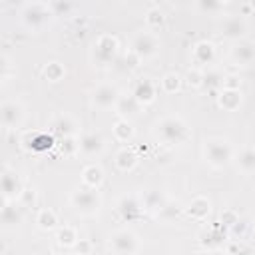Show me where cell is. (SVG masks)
I'll return each instance as SVG.
<instances>
[{"label": "cell", "instance_id": "6da1fadb", "mask_svg": "<svg viewBox=\"0 0 255 255\" xmlns=\"http://www.w3.org/2000/svg\"><path fill=\"white\" fill-rule=\"evenodd\" d=\"M153 137L165 147L183 145L191 137V129L187 122L179 116H163L153 124Z\"/></svg>", "mask_w": 255, "mask_h": 255}, {"label": "cell", "instance_id": "7a4b0ae2", "mask_svg": "<svg viewBox=\"0 0 255 255\" xmlns=\"http://www.w3.org/2000/svg\"><path fill=\"white\" fill-rule=\"evenodd\" d=\"M201 155L209 167L221 169L233 159V147L223 137H207V139H203Z\"/></svg>", "mask_w": 255, "mask_h": 255}, {"label": "cell", "instance_id": "3957f363", "mask_svg": "<svg viewBox=\"0 0 255 255\" xmlns=\"http://www.w3.org/2000/svg\"><path fill=\"white\" fill-rule=\"evenodd\" d=\"M118 54H120V42L116 36L112 34H102L98 36V40L92 44V62L98 68H110L118 62Z\"/></svg>", "mask_w": 255, "mask_h": 255}, {"label": "cell", "instance_id": "277c9868", "mask_svg": "<svg viewBox=\"0 0 255 255\" xmlns=\"http://www.w3.org/2000/svg\"><path fill=\"white\" fill-rule=\"evenodd\" d=\"M70 205L80 215L92 217L102 209V195H100V191L96 187L82 185V187H78V189H74L70 193Z\"/></svg>", "mask_w": 255, "mask_h": 255}, {"label": "cell", "instance_id": "5b68a950", "mask_svg": "<svg viewBox=\"0 0 255 255\" xmlns=\"http://www.w3.org/2000/svg\"><path fill=\"white\" fill-rule=\"evenodd\" d=\"M56 16L54 8L48 4V2H42V0H36L32 4H28L24 10H22V22L26 24V28L38 32L42 28H46L52 18Z\"/></svg>", "mask_w": 255, "mask_h": 255}, {"label": "cell", "instance_id": "8992f818", "mask_svg": "<svg viewBox=\"0 0 255 255\" xmlns=\"http://www.w3.org/2000/svg\"><path fill=\"white\" fill-rule=\"evenodd\" d=\"M159 38H157V34L155 32H151V30H141V32H137L133 38H131V42H129V50L141 60V62H145V60H153L157 54H159Z\"/></svg>", "mask_w": 255, "mask_h": 255}, {"label": "cell", "instance_id": "52a82bcc", "mask_svg": "<svg viewBox=\"0 0 255 255\" xmlns=\"http://www.w3.org/2000/svg\"><path fill=\"white\" fill-rule=\"evenodd\" d=\"M139 249V237L131 229H116L108 235V251L112 253H137Z\"/></svg>", "mask_w": 255, "mask_h": 255}, {"label": "cell", "instance_id": "ba28073f", "mask_svg": "<svg viewBox=\"0 0 255 255\" xmlns=\"http://www.w3.org/2000/svg\"><path fill=\"white\" fill-rule=\"evenodd\" d=\"M0 120H2V128L4 129H16L24 124L26 120V110L20 102L16 100H6L0 108Z\"/></svg>", "mask_w": 255, "mask_h": 255}, {"label": "cell", "instance_id": "9c48e42d", "mask_svg": "<svg viewBox=\"0 0 255 255\" xmlns=\"http://www.w3.org/2000/svg\"><path fill=\"white\" fill-rule=\"evenodd\" d=\"M247 20L243 16H227L221 20L219 24V34L221 38L229 40V42H237V40H243L247 36Z\"/></svg>", "mask_w": 255, "mask_h": 255}, {"label": "cell", "instance_id": "30bf717a", "mask_svg": "<svg viewBox=\"0 0 255 255\" xmlns=\"http://www.w3.org/2000/svg\"><path fill=\"white\" fill-rule=\"evenodd\" d=\"M120 96L122 94L114 84H100L92 92V106L98 110H114Z\"/></svg>", "mask_w": 255, "mask_h": 255}, {"label": "cell", "instance_id": "8fae6325", "mask_svg": "<svg viewBox=\"0 0 255 255\" xmlns=\"http://www.w3.org/2000/svg\"><path fill=\"white\" fill-rule=\"evenodd\" d=\"M145 211V205H143V199L137 197V195H124L120 201H118V215L122 217V221L126 223H131L135 219H139Z\"/></svg>", "mask_w": 255, "mask_h": 255}, {"label": "cell", "instance_id": "7c38bea8", "mask_svg": "<svg viewBox=\"0 0 255 255\" xmlns=\"http://www.w3.org/2000/svg\"><path fill=\"white\" fill-rule=\"evenodd\" d=\"M54 133H46V131H26L24 137H22V147L26 151H32V153H42V151H48L52 145H54Z\"/></svg>", "mask_w": 255, "mask_h": 255}, {"label": "cell", "instance_id": "4fadbf2b", "mask_svg": "<svg viewBox=\"0 0 255 255\" xmlns=\"http://www.w3.org/2000/svg\"><path fill=\"white\" fill-rule=\"evenodd\" d=\"M0 185H2V197L8 199V201L18 199L22 195V191H24L22 177L14 169H10V167H4L2 177H0Z\"/></svg>", "mask_w": 255, "mask_h": 255}, {"label": "cell", "instance_id": "5bb4252c", "mask_svg": "<svg viewBox=\"0 0 255 255\" xmlns=\"http://www.w3.org/2000/svg\"><path fill=\"white\" fill-rule=\"evenodd\" d=\"M0 221L4 229H16L24 221V205L18 199H4V205L0 209Z\"/></svg>", "mask_w": 255, "mask_h": 255}, {"label": "cell", "instance_id": "9a60e30c", "mask_svg": "<svg viewBox=\"0 0 255 255\" xmlns=\"http://www.w3.org/2000/svg\"><path fill=\"white\" fill-rule=\"evenodd\" d=\"M229 58H231V62L235 66H249L255 60V42H251L247 38L231 42Z\"/></svg>", "mask_w": 255, "mask_h": 255}, {"label": "cell", "instance_id": "2e32d148", "mask_svg": "<svg viewBox=\"0 0 255 255\" xmlns=\"http://www.w3.org/2000/svg\"><path fill=\"white\" fill-rule=\"evenodd\" d=\"M106 149V139L100 131H84L80 135V153L86 157H98Z\"/></svg>", "mask_w": 255, "mask_h": 255}, {"label": "cell", "instance_id": "e0dca14e", "mask_svg": "<svg viewBox=\"0 0 255 255\" xmlns=\"http://www.w3.org/2000/svg\"><path fill=\"white\" fill-rule=\"evenodd\" d=\"M50 131H52L54 135H58L60 139H62V137H72V135H78L80 124H78L76 118H72L70 114H60V116H56V118L50 122Z\"/></svg>", "mask_w": 255, "mask_h": 255}, {"label": "cell", "instance_id": "ac0fdd59", "mask_svg": "<svg viewBox=\"0 0 255 255\" xmlns=\"http://www.w3.org/2000/svg\"><path fill=\"white\" fill-rule=\"evenodd\" d=\"M215 56H217V50H215V46H213L211 42H207V40L197 42V44L193 46V50H191V60H193L195 68H201V70L209 68V66L215 62Z\"/></svg>", "mask_w": 255, "mask_h": 255}, {"label": "cell", "instance_id": "d6986e66", "mask_svg": "<svg viewBox=\"0 0 255 255\" xmlns=\"http://www.w3.org/2000/svg\"><path fill=\"white\" fill-rule=\"evenodd\" d=\"M141 108H143V104L141 102H137L135 100V96L129 92V94H126V96H120V100H118V104H116V114L122 118V120H133V118H137L139 114H141Z\"/></svg>", "mask_w": 255, "mask_h": 255}, {"label": "cell", "instance_id": "ffe728a7", "mask_svg": "<svg viewBox=\"0 0 255 255\" xmlns=\"http://www.w3.org/2000/svg\"><path fill=\"white\" fill-rule=\"evenodd\" d=\"M131 94L135 96L137 102L147 106V104H151L157 98V86L149 78H139V80H135L131 84Z\"/></svg>", "mask_w": 255, "mask_h": 255}, {"label": "cell", "instance_id": "44dd1931", "mask_svg": "<svg viewBox=\"0 0 255 255\" xmlns=\"http://www.w3.org/2000/svg\"><path fill=\"white\" fill-rule=\"evenodd\" d=\"M209 211H211V201H209L207 197H203V195H195V197L187 203V207H185L187 217L197 219V221L205 219V217L209 215Z\"/></svg>", "mask_w": 255, "mask_h": 255}, {"label": "cell", "instance_id": "7402d4cb", "mask_svg": "<svg viewBox=\"0 0 255 255\" xmlns=\"http://www.w3.org/2000/svg\"><path fill=\"white\" fill-rule=\"evenodd\" d=\"M243 98H241V92L239 90H229V88H221L217 92V104L221 110L225 112H235L239 106H241Z\"/></svg>", "mask_w": 255, "mask_h": 255}, {"label": "cell", "instance_id": "603a6c76", "mask_svg": "<svg viewBox=\"0 0 255 255\" xmlns=\"http://www.w3.org/2000/svg\"><path fill=\"white\" fill-rule=\"evenodd\" d=\"M233 159H235L237 169H239L243 175H251V173H255V149H253V147H245V149H241L237 155H233Z\"/></svg>", "mask_w": 255, "mask_h": 255}, {"label": "cell", "instance_id": "cb8c5ba5", "mask_svg": "<svg viewBox=\"0 0 255 255\" xmlns=\"http://www.w3.org/2000/svg\"><path fill=\"white\" fill-rule=\"evenodd\" d=\"M114 161H116V167H118L120 171H131V169L137 165V153H135L131 147H122V149L116 153Z\"/></svg>", "mask_w": 255, "mask_h": 255}, {"label": "cell", "instance_id": "d4e9b609", "mask_svg": "<svg viewBox=\"0 0 255 255\" xmlns=\"http://www.w3.org/2000/svg\"><path fill=\"white\" fill-rule=\"evenodd\" d=\"M102 181H104V169H102L100 165L90 163V165L84 167V171H82V183H84V185L98 189V187L102 185Z\"/></svg>", "mask_w": 255, "mask_h": 255}, {"label": "cell", "instance_id": "484cf974", "mask_svg": "<svg viewBox=\"0 0 255 255\" xmlns=\"http://www.w3.org/2000/svg\"><path fill=\"white\" fill-rule=\"evenodd\" d=\"M223 78L225 74H221L219 70L215 68H205L203 70V90H209V92H219L223 88Z\"/></svg>", "mask_w": 255, "mask_h": 255}, {"label": "cell", "instance_id": "4316f807", "mask_svg": "<svg viewBox=\"0 0 255 255\" xmlns=\"http://www.w3.org/2000/svg\"><path fill=\"white\" fill-rule=\"evenodd\" d=\"M36 225L42 231H54L58 227V215H56V211H52L50 207L40 209L36 213Z\"/></svg>", "mask_w": 255, "mask_h": 255}, {"label": "cell", "instance_id": "83f0119b", "mask_svg": "<svg viewBox=\"0 0 255 255\" xmlns=\"http://www.w3.org/2000/svg\"><path fill=\"white\" fill-rule=\"evenodd\" d=\"M78 231H76V227H72V225H64V227H58V231H56V241H58V245H62V247H66V249H74V245L78 243Z\"/></svg>", "mask_w": 255, "mask_h": 255}, {"label": "cell", "instance_id": "f1b7e54d", "mask_svg": "<svg viewBox=\"0 0 255 255\" xmlns=\"http://www.w3.org/2000/svg\"><path fill=\"white\" fill-rule=\"evenodd\" d=\"M143 199V205H145V211H161L167 203H165V197L159 193V191H147L145 195H141Z\"/></svg>", "mask_w": 255, "mask_h": 255}, {"label": "cell", "instance_id": "f546056e", "mask_svg": "<svg viewBox=\"0 0 255 255\" xmlns=\"http://www.w3.org/2000/svg\"><path fill=\"white\" fill-rule=\"evenodd\" d=\"M145 26H147V30H151V32L157 34V32L165 26V16H163V12H161L159 8L147 10V14H145Z\"/></svg>", "mask_w": 255, "mask_h": 255}, {"label": "cell", "instance_id": "4dcf8cb0", "mask_svg": "<svg viewBox=\"0 0 255 255\" xmlns=\"http://www.w3.org/2000/svg\"><path fill=\"white\" fill-rule=\"evenodd\" d=\"M181 76L179 74H175V72H169V74H165L161 80H159V88H161V92H165V94H175V92H179L181 90Z\"/></svg>", "mask_w": 255, "mask_h": 255}, {"label": "cell", "instance_id": "1f68e13d", "mask_svg": "<svg viewBox=\"0 0 255 255\" xmlns=\"http://www.w3.org/2000/svg\"><path fill=\"white\" fill-rule=\"evenodd\" d=\"M114 137H116L118 141H122V143L129 141V139L133 137V128H131L129 120H122V118H120V120L114 124Z\"/></svg>", "mask_w": 255, "mask_h": 255}, {"label": "cell", "instance_id": "d6a6232c", "mask_svg": "<svg viewBox=\"0 0 255 255\" xmlns=\"http://www.w3.org/2000/svg\"><path fill=\"white\" fill-rule=\"evenodd\" d=\"M58 145H60V151H62L64 157H72V155L80 153V137H78V135L62 137Z\"/></svg>", "mask_w": 255, "mask_h": 255}, {"label": "cell", "instance_id": "836d02e7", "mask_svg": "<svg viewBox=\"0 0 255 255\" xmlns=\"http://www.w3.org/2000/svg\"><path fill=\"white\" fill-rule=\"evenodd\" d=\"M195 8L197 12L205 14V16H217L223 8V4L219 0H195Z\"/></svg>", "mask_w": 255, "mask_h": 255}, {"label": "cell", "instance_id": "e575fe53", "mask_svg": "<svg viewBox=\"0 0 255 255\" xmlns=\"http://www.w3.org/2000/svg\"><path fill=\"white\" fill-rule=\"evenodd\" d=\"M64 76H66V68L60 62H50L44 68V78L48 82H60V80H64Z\"/></svg>", "mask_w": 255, "mask_h": 255}, {"label": "cell", "instance_id": "d590c367", "mask_svg": "<svg viewBox=\"0 0 255 255\" xmlns=\"http://www.w3.org/2000/svg\"><path fill=\"white\" fill-rule=\"evenodd\" d=\"M185 80H187V84H189L191 88H201V86H203V70L193 66V68L187 72Z\"/></svg>", "mask_w": 255, "mask_h": 255}, {"label": "cell", "instance_id": "8d00e7d4", "mask_svg": "<svg viewBox=\"0 0 255 255\" xmlns=\"http://www.w3.org/2000/svg\"><path fill=\"white\" fill-rule=\"evenodd\" d=\"M219 221H221V225H225V227H235V225L239 223V215H237L233 209H225V211H221Z\"/></svg>", "mask_w": 255, "mask_h": 255}, {"label": "cell", "instance_id": "74e56055", "mask_svg": "<svg viewBox=\"0 0 255 255\" xmlns=\"http://www.w3.org/2000/svg\"><path fill=\"white\" fill-rule=\"evenodd\" d=\"M2 64V84H6L10 78H12V74H10V70H12V62H10V58L8 56H2V60H0Z\"/></svg>", "mask_w": 255, "mask_h": 255}, {"label": "cell", "instance_id": "f35d334b", "mask_svg": "<svg viewBox=\"0 0 255 255\" xmlns=\"http://www.w3.org/2000/svg\"><path fill=\"white\" fill-rule=\"evenodd\" d=\"M223 88L239 90V88H241V80H239L237 76H225V78H223Z\"/></svg>", "mask_w": 255, "mask_h": 255}, {"label": "cell", "instance_id": "ab89813d", "mask_svg": "<svg viewBox=\"0 0 255 255\" xmlns=\"http://www.w3.org/2000/svg\"><path fill=\"white\" fill-rule=\"evenodd\" d=\"M74 251H78V253H90L92 251V245L88 241H84V239H78V243L74 245Z\"/></svg>", "mask_w": 255, "mask_h": 255}, {"label": "cell", "instance_id": "60d3db41", "mask_svg": "<svg viewBox=\"0 0 255 255\" xmlns=\"http://www.w3.org/2000/svg\"><path fill=\"white\" fill-rule=\"evenodd\" d=\"M249 6H251V10H255V0H249Z\"/></svg>", "mask_w": 255, "mask_h": 255}, {"label": "cell", "instance_id": "b9f144b4", "mask_svg": "<svg viewBox=\"0 0 255 255\" xmlns=\"http://www.w3.org/2000/svg\"><path fill=\"white\" fill-rule=\"evenodd\" d=\"M219 2H221V4H229L231 0H219Z\"/></svg>", "mask_w": 255, "mask_h": 255}]
</instances>
